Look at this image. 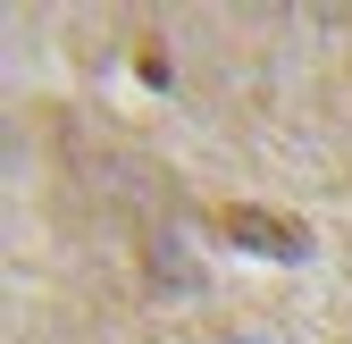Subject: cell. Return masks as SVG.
I'll use <instances>...</instances> for the list:
<instances>
[{
	"label": "cell",
	"instance_id": "cell-1",
	"mask_svg": "<svg viewBox=\"0 0 352 344\" xmlns=\"http://www.w3.org/2000/svg\"><path fill=\"white\" fill-rule=\"evenodd\" d=\"M218 235L243 244V252H260V261H311V227H302V219H277V210H252V202L218 210Z\"/></svg>",
	"mask_w": 352,
	"mask_h": 344
}]
</instances>
